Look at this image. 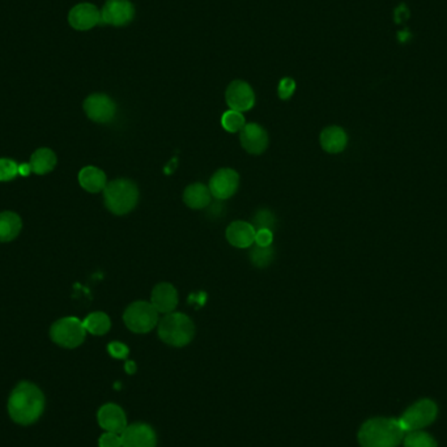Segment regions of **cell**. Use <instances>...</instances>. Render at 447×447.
I'll return each instance as SVG.
<instances>
[{
  "mask_svg": "<svg viewBox=\"0 0 447 447\" xmlns=\"http://www.w3.org/2000/svg\"><path fill=\"white\" fill-rule=\"evenodd\" d=\"M294 90H296V82L289 77H285L279 84V96L283 99H288L292 96Z\"/></svg>",
  "mask_w": 447,
  "mask_h": 447,
  "instance_id": "f546056e",
  "label": "cell"
},
{
  "mask_svg": "<svg viewBox=\"0 0 447 447\" xmlns=\"http://www.w3.org/2000/svg\"><path fill=\"white\" fill-rule=\"evenodd\" d=\"M404 447H437V442L428 433L409 431L404 436Z\"/></svg>",
  "mask_w": 447,
  "mask_h": 447,
  "instance_id": "cb8c5ba5",
  "label": "cell"
},
{
  "mask_svg": "<svg viewBox=\"0 0 447 447\" xmlns=\"http://www.w3.org/2000/svg\"><path fill=\"white\" fill-rule=\"evenodd\" d=\"M238 183L239 177L237 171L232 169H221L213 174L210 182V191L215 198L224 200L236 194Z\"/></svg>",
  "mask_w": 447,
  "mask_h": 447,
  "instance_id": "9c48e42d",
  "label": "cell"
},
{
  "mask_svg": "<svg viewBox=\"0 0 447 447\" xmlns=\"http://www.w3.org/2000/svg\"><path fill=\"white\" fill-rule=\"evenodd\" d=\"M221 124L229 132H237V131L242 130L244 126V115L236 110H229L222 115Z\"/></svg>",
  "mask_w": 447,
  "mask_h": 447,
  "instance_id": "484cf974",
  "label": "cell"
},
{
  "mask_svg": "<svg viewBox=\"0 0 447 447\" xmlns=\"http://www.w3.org/2000/svg\"><path fill=\"white\" fill-rule=\"evenodd\" d=\"M99 447H122V438L121 434L106 431L98 441Z\"/></svg>",
  "mask_w": 447,
  "mask_h": 447,
  "instance_id": "f1b7e54d",
  "label": "cell"
},
{
  "mask_svg": "<svg viewBox=\"0 0 447 447\" xmlns=\"http://www.w3.org/2000/svg\"><path fill=\"white\" fill-rule=\"evenodd\" d=\"M211 195L210 188L202 183H194L185 190L183 202L193 210H202L211 204Z\"/></svg>",
  "mask_w": 447,
  "mask_h": 447,
  "instance_id": "d6986e66",
  "label": "cell"
},
{
  "mask_svg": "<svg viewBox=\"0 0 447 447\" xmlns=\"http://www.w3.org/2000/svg\"><path fill=\"white\" fill-rule=\"evenodd\" d=\"M227 102L232 110L247 112L255 104V95L252 87L244 82H235L229 85L227 90Z\"/></svg>",
  "mask_w": 447,
  "mask_h": 447,
  "instance_id": "8fae6325",
  "label": "cell"
},
{
  "mask_svg": "<svg viewBox=\"0 0 447 447\" xmlns=\"http://www.w3.org/2000/svg\"><path fill=\"white\" fill-rule=\"evenodd\" d=\"M274 241V235L272 230L269 229H258V232L255 233V244L262 247H267L271 246Z\"/></svg>",
  "mask_w": 447,
  "mask_h": 447,
  "instance_id": "4dcf8cb0",
  "label": "cell"
},
{
  "mask_svg": "<svg viewBox=\"0 0 447 447\" xmlns=\"http://www.w3.org/2000/svg\"><path fill=\"white\" fill-rule=\"evenodd\" d=\"M84 327L87 330V333H93V335H105L110 330V318L106 316L105 313H92L88 317L84 319Z\"/></svg>",
  "mask_w": 447,
  "mask_h": 447,
  "instance_id": "603a6c76",
  "label": "cell"
},
{
  "mask_svg": "<svg viewBox=\"0 0 447 447\" xmlns=\"http://www.w3.org/2000/svg\"><path fill=\"white\" fill-rule=\"evenodd\" d=\"M107 350L114 358H126L129 356V348L122 343H110L107 347Z\"/></svg>",
  "mask_w": 447,
  "mask_h": 447,
  "instance_id": "1f68e13d",
  "label": "cell"
},
{
  "mask_svg": "<svg viewBox=\"0 0 447 447\" xmlns=\"http://www.w3.org/2000/svg\"><path fill=\"white\" fill-rule=\"evenodd\" d=\"M18 174V165L14 160L0 158V182L15 178Z\"/></svg>",
  "mask_w": 447,
  "mask_h": 447,
  "instance_id": "4316f807",
  "label": "cell"
},
{
  "mask_svg": "<svg viewBox=\"0 0 447 447\" xmlns=\"http://www.w3.org/2000/svg\"><path fill=\"white\" fill-rule=\"evenodd\" d=\"M134 6L129 0H109L101 11V23L110 25H124L134 17Z\"/></svg>",
  "mask_w": 447,
  "mask_h": 447,
  "instance_id": "30bf717a",
  "label": "cell"
},
{
  "mask_svg": "<svg viewBox=\"0 0 447 447\" xmlns=\"http://www.w3.org/2000/svg\"><path fill=\"white\" fill-rule=\"evenodd\" d=\"M79 182L88 193H99L106 188L105 173L95 166H87L79 173Z\"/></svg>",
  "mask_w": 447,
  "mask_h": 447,
  "instance_id": "ffe728a7",
  "label": "cell"
},
{
  "mask_svg": "<svg viewBox=\"0 0 447 447\" xmlns=\"http://www.w3.org/2000/svg\"><path fill=\"white\" fill-rule=\"evenodd\" d=\"M406 431L397 419H372L358 433L361 447H397L404 439Z\"/></svg>",
  "mask_w": 447,
  "mask_h": 447,
  "instance_id": "7a4b0ae2",
  "label": "cell"
},
{
  "mask_svg": "<svg viewBox=\"0 0 447 447\" xmlns=\"http://www.w3.org/2000/svg\"><path fill=\"white\" fill-rule=\"evenodd\" d=\"M241 144L249 154L259 155L269 146V135L259 124L249 123L241 130Z\"/></svg>",
  "mask_w": 447,
  "mask_h": 447,
  "instance_id": "5bb4252c",
  "label": "cell"
},
{
  "mask_svg": "<svg viewBox=\"0 0 447 447\" xmlns=\"http://www.w3.org/2000/svg\"><path fill=\"white\" fill-rule=\"evenodd\" d=\"M438 414V406L434 402L429 399H423L409 406L403 416L398 419L403 431H420L425 426L431 425Z\"/></svg>",
  "mask_w": 447,
  "mask_h": 447,
  "instance_id": "8992f818",
  "label": "cell"
},
{
  "mask_svg": "<svg viewBox=\"0 0 447 447\" xmlns=\"http://www.w3.org/2000/svg\"><path fill=\"white\" fill-rule=\"evenodd\" d=\"M151 298L152 305L158 313L169 314L178 305V293L173 285L168 283L156 285Z\"/></svg>",
  "mask_w": 447,
  "mask_h": 447,
  "instance_id": "2e32d148",
  "label": "cell"
},
{
  "mask_svg": "<svg viewBox=\"0 0 447 447\" xmlns=\"http://www.w3.org/2000/svg\"><path fill=\"white\" fill-rule=\"evenodd\" d=\"M87 335V330L80 319L67 317L59 319L51 325L50 336L51 340L65 348H76L82 344Z\"/></svg>",
  "mask_w": 447,
  "mask_h": 447,
  "instance_id": "5b68a950",
  "label": "cell"
},
{
  "mask_svg": "<svg viewBox=\"0 0 447 447\" xmlns=\"http://www.w3.org/2000/svg\"><path fill=\"white\" fill-rule=\"evenodd\" d=\"M84 110L92 121L98 123L110 122L115 115V104L105 95H92L84 102Z\"/></svg>",
  "mask_w": 447,
  "mask_h": 447,
  "instance_id": "ba28073f",
  "label": "cell"
},
{
  "mask_svg": "<svg viewBox=\"0 0 447 447\" xmlns=\"http://www.w3.org/2000/svg\"><path fill=\"white\" fill-rule=\"evenodd\" d=\"M68 21L76 31H88L101 23V11L93 4L82 3L71 9Z\"/></svg>",
  "mask_w": 447,
  "mask_h": 447,
  "instance_id": "7c38bea8",
  "label": "cell"
},
{
  "mask_svg": "<svg viewBox=\"0 0 447 447\" xmlns=\"http://www.w3.org/2000/svg\"><path fill=\"white\" fill-rule=\"evenodd\" d=\"M250 258L257 267H267L274 259V249L271 246L262 247L257 244L250 252Z\"/></svg>",
  "mask_w": 447,
  "mask_h": 447,
  "instance_id": "d4e9b609",
  "label": "cell"
},
{
  "mask_svg": "<svg viewBox=\"0 0 447 447\" xmlns=\"http://www.w3.org/2000/svg\"><path fill=\"white\" fill-rule=\"evenodd\" d=\"M98 424L102 429L121 434L127 428L126 415L121 406L117 404H105L98 411Z\"/></svg>",
  "mask_w": 447,
  "mask_h": 447,
  "instance_id": "9a60e30c",
  "label": "cell"
},
{
  "mask_svg": "<svg viewBox=\"0 0 447 447\" xmlns=\"http://www.w3.org/2000/svg\"><path fill=\"white\" fill-rule=\"evenodd\" d=\"M57 165V156L49 148L37 149L31 158V166L36 174H48Z\"/></svg>",
  "mask_w": 447,
  "mask_h": 447,
  "instance_id": "7402d4cb",
  "label": "cell"
},
{
  "mask_svg": "<svg viewBox=\"0 0 447 447\" xmlns=\"http://www.w3.org/2000/svg\"><path fill=\"white\" fill-rule=\"evenodd\" d=\"M348 138L345 131L340 127H327L325 130L322 131L321 134V144L322 148L330 152V154H339L344 151V148L347 146Z\"/></svg>",
  "mask_w": 447,
  "mask_h": 447,
  "instance_id": "ac0fdd59",
  "label": "cell"
},
{
  "mask_svg": "<svg viewBox=\"0 0 447 447\" xmlns=\"http://www.w3.org/2000/svg\"><path fill=\"white\" fill-rule=\"evenodd\" d=\"M123 319L131 331L138 333H149L158 322V311L149 302H134L124 311Z\"/></svg>",
  "mask_w": 447,
  "mask_h": 447,
  "instance_id": "52a82bcc",
  "label": "cell"
},
{
  "mask_svg": "<svg viewBox=\"0 0 447 447\" xmlns=\"http://www.w3.org/2000/svg\"><path fill=\"white\" fill-rule=\"evenodd\" d=\"M194 323L182 313H169L158 323V336L173 347H185L194 338Z\"/></svg>",
  "mask_w": 447,
  "mask_h": 447,
  "instance_id": "277c9868",
  "label": "cell"
},
{
  "mask_svg": "<svg viewBox=\"0 0 447 447\" xmlns=\"http://www.w3.org/2000/svg\"><path fill=\"white\" fill-rule=\"evenodd\" d=\"M222 212H224L222 204L216 202V203L210 204V208H208L207 213H208V216H213V219H216L222 215Z\"/></svg>",
  "mask_w": 447,
  "mask_h": 447,
  "instance_id": "836d02e7",
  "label": "cell"
},
{
  "mask_svg": "<svg viewBox=\"0 0 447 447\" xmlns=\"http://www.w3.org/2000/svg\"><path fill=\"white\" fill-rule=\"evenodd\" d=\"M122 447H155L156 434L146 424H134L121 433Z\"/></svg>",
  "mask_w": 447,
  "mask_h": 447,
  "instance_id": "4fadbf2b",
  "label": "cell"
},
{
  "mask_svg": "<svg viewBox=\"0 0 447 447\" xmlns=\"http://www.w3.org/2000/svg\"><path fill=\"white\" fill-rule=\"evenodd\" d=\"M31 171H33L31 163H21V165L18 166V174H20V176H24V177L25 176H29Z\"/></svg>",
  "mask_w": 447,
  "mask_h": 447,
  "instance_id": "e575fe53",
  "label": "cell"
},
{
  "mask_svg": "<svg viewBox=\"0 0 447 447\" xmlns=\"http://www.w3.org/2000/svg\"><path fill=\"white\" fill-rule=\"evenodd\" d=\"M21 230V219L15 212L0 213V242L15 239Z\"/></svg>",
  "mask_w": 447,
  "mask_h": 447,
  "instance_id": "44dd1931",
  "label": "cell"
},
{
  "mask_svg": "<svg viewBox=\"0 0 447 447\" xmlns=\"http://www.w3.org/2000/svg\"><path fill=\"white\" fill-rule=\"evenodd\" d=\"M411 37H412V36H411V33L408 32L406 29L398 33V38L400 42H408L411 40Z\"/></svg>",
  "mask_w": 447,
  "mask_h": 447,
  "instance_id": "d590c367",
  "label": "cell"
},
{
  "mask_svg": "<svg viewBox=\"0 0 447 447\" xmlns=\"http://www.w3.org/2000/svg\"><path fill=\"white\" fill-rule=\"evenodd\" d=\"M135 370H136V367H135V364H134L132 361L126 364V372H127V373L132 375V373H135Z\"/></svg>",
  "mask_w": 447,
  "mask_h": 447,
  "instance_id": "8d00e7d4",
  "label": "cell"
},
{
  "mask_svg": "<svg viewBox=\"0 0 447 447\" xmlns=\"http://www.w3.org/2000/svg\"><path fill=\"white\" fill-rule=\"evenodd\" d=\"M276 219L274 216L272 212L269 210H262V211L255 213L254 216V225L258 229H271L275 227Z\"/></svg>",
  "mask_w": 447,
  "mask_h": 447,
  "instance_id": "83f0119b",
  "label": "cell"
},
{
  "mask_svg": "<svg viewBox=\"0 0 447 447\" xmlns=\"http://www.w3.org/2000/svg\"><path fill=\"white\" fill-rule=\"evenodd\" d=\"M45 408L42 391L31 382L17 384L9 399V414L15 423L31 425L36 423Z\"/></svg>",
  "mask_w": 447,
  "mask_h": 447,
  "instance_id": "6da1fadb",
  "label": "cell"
},
{
  "mask_svg": "<svg viewBox=\"0 0 447 447\" xmlns=\"http://www.w3.org/2000/svg\"><path fill=\"white\" fill-rule=\"evenodd\" d=\"M255 228L249 222L244 221H236L232 222L227 229V238H228L229 244L244 249V247H250L255 242Z\"/></svg>",
  "mask_w": 447,
  "mask_h": 447,
  "instance_id": "e0dca14e",
  "label": "cell"
},
{
  "mask_svg": "<svg viewBox=\"0 0 447 447\" xmlns=\"http://www.w3.org/2000/svg\"><path fill=\"white\" fill-rule=\"evenodd\" d=\"M104 198L109 211L119 216L126 215L132 211L138 203V188L129 179H115L106 185Z\"/></svg>",
  "mask_w": 447,
  "mask_h": 447,
  "instance_id": "3957f363",
  "label": "cell"
},
{
  "mask_svg": "<svg viewBox=\"0 0 447 447\" xmlns=\"http://www.w3.org/2000/svg\"><path fill=\"white\" fill-rule=\"evenodd\" d=\"M408 16H409V12H408V9H406V6H404V4L399 6L398 9H395V23L400 24L402 21L406 20Z\"/></svg>",
  "mask_w": 447,
  "mask_h": 447,
  "instance_id": "d6a6232c",
  "label": "cell"
}]
</instances>
